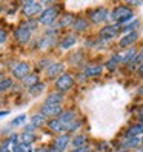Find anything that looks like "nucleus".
<instances>
[{
	"label": "nucleus",
	"instance_id": "obj_11",
	"mask_svg": "<svg viewBox=\"0 0 143 152\" xmlns=\"http://www.w3.org/2000/svg\"><path fill=\"white\" fill-rule=\"evenodd\" d=\"M137 40H139V32L134 31V32H128L126 35H123L119 45H120V48H128V46H132Z\"/></svg>",
	"mask_w": 143,
	"mask_h": 152
},
{
	"label": "nucleus",
	"instance_id": "obj_42",
	"mask_svg": "<svg viewBox=\"0 0 143 152\" xmlns=\"http://www.w3.org/2000/svg\"><path fill=\"white\" fill-rule=\"evenodd\" d=\"M2 80H3V74H2V72H0V82H2Z\"/></svg>",
	"mask_w": 143,
	"mask_h": 152
},
{
	"label": "nucleus",
	"instance_id": "obj_41",
	"mask_svg": "<svg viewBox=\"0 0 143 152\" xmlns=\"http://www.w3.org/2000/svg\"><path fill=\"white\" fill-rule=\"evenodd\" d=\"M35 152H46V149H37Z\"/></svg>",
	"mask_w": 143,
	"mask_h": 152
},
{
	"label": "nucleus",
	"instance_id": "obj_16",
	"mask_svg": "<svg viewBox=\"0 0 143 152\" xmlns=\"http://www.w3.org/2000/svg\"><path fill=\"white\" fill-rule=\"evenodd\" d=\"M63 102V94L62 92H54V94H49L45 100V104H60Z\"/></svg>",
	"mask_w": 143,
	"mask_h": 152
},
{
	"label": "nucleus",
	"instance_id": "obj_45",
	"mask_svg": "<svg viewBox=\"0 0 143 152\" xmlns=\"http://www.w3.org/2000/svg\"><path fill=\"white\" fill-rule=\"evenodd\" d=\"M0 152H3V151H0Z\"/></svg>",
	"mask_w": 143,
	"mask_h": 152
},
{
	"label": "nucleus",
	"instance_id": "obj_22",
	"mask_svg": "<svg viewBox=\"0 0 143 152\" xmlns=\"http://www.w3.org/2000/svg\"><path fill=\"white\" fill-rule=\"evenodd\" d=\"M137 26H139V19H134L132 22H129V23H125L123 26H120L119 29L128 34V32H134V31H136Z\"/></svg>",
	"mask_w": 143,
	"mask_h": 152
},
{
	"label": "nucleus",
	"instance_id": "obj_39",
	"mask_svg": "<svg viewBox=\"0 0 143 152\" xmlns=\"http://www.w3.org/2000/svg\"><path fill=\"white\" fill-rule=\"evenodd\" d=\"M46 152H62V151H59V149H56L54 146H51L49 149H46Z\"/></svg>",
	"mask_w": 143,
	"mask_h": 152
},
{
	"label": "nucleus",
	"instance_id": "obj_36",
	"mask_svg": "<svg viewBox=\"0 0 143 152\" xmlns=\"http://www.w3.org/2000/svg\"><path fill=\"white\" fill-rule=\"evenodd\" d=\"M73 152H91L88 146H83V148H78V149H73Z\"/></svg>",
	"mask_w": 143,
	"mask_h": 152
},
{
	"label": "nucleus",
	"instance_id": "obj_5",
	"mask_svg": "<svg viewBox=\"0 0 143 152\" xmlns=\"http://www.w3.org/2000/svg\"><path fill=\"white\" fill-rule=\"evenodd\" d=\"M74 86V78L69 74H62L57 80H56V88L59 92H65L68 89H71Z\"/></svg>",
	"mask_w": 143,
	"mask_h": 152
},
{
	"label": "nucleus",
	"instance_id": "obj_13",
	"mask_svg": "<svg viewBox=\"0 0 143 152\" xmlns=\"http://www.w3.org/2000/svg\"><path fill=\"white\" fill-rule=\"evenodd\" d=\"M69 143H71L69 134H62V135H59V137L56 138V141H54V148L63 152V151L69 146Z\"/></svg>",
	"mask_w": 143,
	"mask_h": 152
},
{
	"label": "nucleus",
	"instance_id": "obj_9",
	"mask_svg": "<svg viewBox=\"0 0 143 152\" xmlns=\"http://www.w3.org/2000/svg\"><path fill=\"white\" fill-rule=\"evenodd\" d=\"M14 37H15V40L19 42L20 45H25V43H28L29 39H31V31L26 28L25 25H20L19 28H15Z\"/></svg>",
	"mask_w": 143,
	"mask_h": 152
},
{
	"label": "nucleus",
	"instance_id": "obj_3",
	"mask_svg": "<svg viewBox=\"0 0 143 152\" xmlns=\"http://www.w3.org/2000/svg\"><path fill=\"white\" fill-rule=\"evenodd\" d=\"M59 15V8L57 6H51V8H46V10H43L40 17H39V23L45 25V26H51L52 23L56 22Z\"/></svg>",
	"mask_w": 143,
	"mask_h": 152
},
{
	"label": "nucleus",
	"instance_id": "obj_17",
	"mask_svg": "<svg viewBox=\"0 0 143 152\" xmlns=\"http://www.w3.org/2000/svg\"><path fill=\"white\" fill-rule=\"evenodd\" d=\"M102 71H103V66H100V65L86 66V68H85V75H86V77H97V75L102 74Z\"/></svg>",
	"mask_w": 143,
	"mask_h": 152
},
{
	"label": "nucleus",
	"instance_id": "obj_8",
	"mask_svg": "<svg viewBox=\"0 0 143 152\" xmlns=\"http://www.w3.org/2000/svg\"><path fill=\"white\" fill-rule=\"evenodd\" d=\"M119 26L117 25H108V26H103V28L100 29V32H99V37H100V40H111V39H114L115 35L119 34Z\"/></svg>",
	"mask_w": 143,
	"mask_h": 152
},
{
	"label": "nucleus",
	"instance_id": "obj_43",
	"mask_svg": "<svg viewBox=\"0 0 143 152\" xmlns=\"http://www.w3.org/2000/svg\"><path fill=\"white\" fill-rule=\"evenodd\" d=\"M140 141H142V143H143V137H142V140H140Z\"/></svg>",
	"mask_w": 143,
	"mask_h": 152
},
{
	"label": "nucleus",
	"instance_id": "obj_40",
	"mask_svg": "<svg viewBox=\"0 0 143 152\" xmlns=\"http://www.w3.org/2000/svg\"><path fill=\"white\" fill-rule=\"evenodd\" d=\"M8 114H10V112H8V111H2V112H0V118H2V117H6Z\"/></svg>",
	"mask_w": 143,
	"mask_h": 152
},
{
	"label": "nucleus",
	"instance_id": "obj_28",
	"mask_svg": "<svg viewBox=\"0 0 143 152\" xmlns=\"http://www.w3.org/2000/svg\"><path fill=\"white\" fill-rule=\"evenodd\" d=\"M12 152H32V148L31 145H25V143H15L14 148H12Z\"/></svg>",
	"mask_w": 143,
	"mask_h": 152
},
{
	"label": "nucleus",
	"instance_id": "obj_33",
	"mask_svg": "<svg viewBox=\"0 0 143 152\" xmlns=\"http://www.w3.org/2000/svg\"><path fill=\"white\" fill-rule=\"evenodd\" d=\"M52 45V35H45V37L42 39V42H40V46L42 48H48V46H51Z\"/></svg>",
	"mask_w": 143,
	"mask_h": 152
},
{
	"label": "nucleus",
	"instance_id": "obj_26",
	"mask_svg": "<svg viewBox=\"0 0 143 152\" xmlns=\"http://www.w3.org/2000/svg\"><path fill=\"white\" fill-rule=\"evenodd\" d=\"M57 118H60L62 121H66V123L77 120V118H76V112H74V111H66V112H62V114H60V117H57Z\"/></svg>",
	"mask_w": 143,
	"mask_h": 152
},
{
	"label": "nucleus",
	"instance_id": "obj_37",
	"mask_svg": "<svg viewBox=\"0 0 143 152\" xmlns=\"http://www.w3.org/2000/svg\"><path fill=\"white\" fill-rule=\"evenodd\" d=\"M139 118H140V124L143 126V108H142V111L139 112Z\"/></svg>",
	"mask_w": 143,
	"mask_h": 152
},
{
	"label": "nucleus",
	"instance_id": "obj_29",
	"mask_svg": "<svg viewBox=\"0 0 143 152\" xmlns=\"http://www.w3.org/2000/svg\"><path fill=\"white\" fill-rule=\"evenodd\" d=\"M43 89H45V85H43L42 82H39L37 85H34L32 88H29V94H31L32 97H37L39 94L43 92Z\"/></svg>",
	"mask_w": 143,
	"mask_h": 152
},
{
	"label": "nucleus",
	"instance_id": "obj_30",
	"mask_svg": "<svg viewBox=\"0 0 143 152\" xmlns=\"http://www.w3.org/2000/svg\"><path fill=\"white\" fill-rule=\"evenodd\" d=\"M12 80L11 78H3L2 82H0V92H5L8 91V89H11L12 88Z\"/></svg>",
	"mask_w": 143,
	"mask_h": 152
},
{
	"label": "nucleus",
	"instance_id": "obj_44",
	"mask_svg": "<svg viewBox=\"0 0 143 152\" xmlns=\"http://www.w3.org/2000/svg\"><path fill=\"white\" fill-rule=\"evenodd\" d=\"M0 11H2V8H0Z\"/></svg>",
	"mask_w": 143,
	"mask_h": 152
},
{
	"label": "nucleus",
	"instance_id": "obj_24",
	"mask_svg": "<svg viewBox=\"0 0 143 152\" xmlns=\"http://www.w3.org/2000/svg\"><path fill=\"white\" fill-rule=\"evenodd\" d=\"M71 145H73V149L83 148V146H86V137L85 135H77L71 140Z\"/></svg>",
	"mask_w": 143,
	"mask_h": 152
},
{
	"label": "nucleus",
	"instance_id": "obj_10",
	"mask_svg": "<svg viewBox=\"0 0 143 152\" xmlns=\"http://www.w3.org/2000/svg\"><path fill=\"white\" fill-rule=\"evenodd\" d=\"M89 19H91L92 23H103L106 19H108V10L105 8H99V10H94L89 14Z\"/></svg>",
	"mask_w": 143,
	"mask_h": 152
},
{
	"label": "nucleus",
	"instance_id": "obj_20",
	"mask_svg": "<svg viewBox=\"0 0 143 152\" xmlns=\"http://www.w3.org/2000/svg\"><path fill=\"white\" fill-rule=\"evenodd\" d=\"M73 26H74V29L77 31V32H82V31H85V29H88V26H89V23H88V20L86 19H76V22L73 23Z\"/></svg>",
	"mask_w": 143,
	"mask_h": 152
},
{
	"label": "nucleus",
	"instance_id": "obj_27",
	"mask_svg": "<svg viewBox=\"0 0 143 152\" xmlns=\"http://www.w3.org/2000/svg\"><path fill=\"white\" fill-rule=\"evenodd\" d=\"M119 63H120V54H115V56H112L108 61H106V68H108L109 71H112V69L117 68Z\"/></svg>",
	"mask_w": 143,
	"mask_h": 152
},
{
	"label": "nucleus",
	"instance_id": "obj_34",
	"mask_svg": "<svg viewBox=\"0 0 143 152\" xmlns=\"http://www.w3.org/2000/svg\"><path fill=\"white\" fill-rule=\"evenodd\" d=\"M140 143V140L139 138H129V141H126L125 143V148H136L137 145Z\"/></svg>",
	"mask_w": 143,
	"mask_h": 152
},
{
	"label": "nucleus",
	"instance_id": "obj_31",
	"mask_svg": "<svg viewBox=\"0 0 143 152\" xmlns=\"http://www.w3.org/2000/svg\"><path fill=\"white\" fill-rule=\"evenodd\" d=\"M25 121H26V115H25V114H22V115H19V117H15V118L11 121V128L22 126V124H25Z\"/></svg>",
	"mask_w": 143,
	"mask_h": 152
},
{
	"label": "nucleus",
	"instance_id": "obj_25",
	"mask_svg": "<svg viewBox=\"0 0 143 152\" xmlns=\"http://www.w3.org/2000/svg\"><path fill=\"white\" fill-rule=\"evenodd\" d=\"M76 22V17L73 14H65L63 17L60 19V28H63V26H69V25H73Z\"/></svg>",
	"mask_w": 143,
	"mask_h": 152
},
{
	"label": "nucleus",
	"instance_id": "obj_7",
	"mask_svg": "<svg viewBox=\"0 0 143 152\" xmlns=\"http://www.w3.org/2000/svg\"><path fill=\"white\" fill-rule=\"evenodd\" d=\"M42 3L40 2H26L25 5H23V8H22V12H23V15H26V17H32V15H35V14H42Z\"/></svg>",
	"mask_w": 143,
	"mask_h": 152
},
{
	"label": "nucleus",
	"instance_id": "obj_14",
	"mask_svg": "<svg viewBox=\"0 0 143 152\" xmlns=\"http://www.w3.org/2000/svg\"><path fill=\"white\" fill-rule=\"evenodd\" d=\"M136 56H137V49H136V48H129L123 56H120V63H123V65H129L131 61L136 58Z\"/></svg>",
	"mask_w": 143,
	"mask_h": 152
},
{
	"label": "nucleus",
	"instance_id": "obj_21",
	"mask_svg": "<svg viewBox=\"0 0 143 152\" xmlns=\"http://www.w3.org/2000/svg\"><path fill=\"white\" fill-rule=\"evenodd\" d=\"M22 82H23V85H25L26 88H32L34 85L39 83V75H37V74H29V75H26Z\"/></svg>",
	"mask_w": 143,
	"mask_h": 152
},
{
	"label": "nucleus",
	"instance_id": "obj_19",
	"mask_svg": "<svg viewBox=\"0 0 143 152\" xmlns=\"http://www.w3.org/2000/svg\"><path fill=\"white\" fill-rule=\"evenodd\" d=\"M45 123H46V118H45L42 114H34L32 117H31V124H32L35 129H37V128H42Z\"/></svg>",
	"mask_w": 143,
	"mask_h": 152
},
{
	"label": "nucleus",
	"instance_id": "obj_1",
	"mask_svg": "<svg viewBox=\"0 0 143 152\" xmlns=\"http://www.w3.org/2000/svg\"><path fill=\"white\" fill-rule=\"evenodd\" d=\"M80 124H82V123H80L78 120L66 123V121H62L60 118H52L51 121H48V128L51 131L60 134V132H73V131H76V129L80 128Z\"/></svg>",
	"mask_w": 143,
	"mask_h": 152
},
{
	"label": "nucleus",
	"instance_id": "obj_32",
	"mask_svg": "<svg viewBox=\"0 0 143 152\" xmlns=\"http://www.w3.org/2000/svg\"><path fill=\"white\" fill-rule=\"evenodd\" d=\"M142 63H143V49H142V51L139 52V54L136 56V58H134V60L131 61L129 65H131V68H136V66L139 68V66H140Z\"/></svg>",
	"mask_w": 143,
	"mask_h": 152
},
{
	"label": "nucleus",
	"instance_id": "obj_2",
	"mask_svg": "<svg viewBox=\"0 0 143 152\" xmlns=\"http://www.w3.org/2000/svg\"><path fill=\"white\" fill-rule=\"evenodd\" d=\"M111 19L114 22H117V26H123L125 23H128L132 19V11L129 10L128 6H117L111 14Z\"/></svg>",
	"mask_w": 143,
	"mask_h": 152
},
{
	"label": "nucleus",
	"instance_id": "obj_18",
	"mask_svg": "<svg viewBox=\"0 0 143 152\" xmlns=\"http://www.w3.org/2000/svg\"><path fill=\"white\" fill-rule=\"evenodd\" d=\"M139 134H143V126L139 123V124H134L131 126L128 131H126V138H137Z\"/></svg>",
	"mask_w": 143,
	"mask_h": 152
},
{
	"label": "nucleus",
	"instance_id": "obj_23",
	"mask_svg": "<svg viewBox=\"0 0 143 152\" xmlns=\"http://www.w3.org/2000/svg\"><path fill=\"white\" fill-rule=\"evenodd\" d=\"M19 140H20V143H25V145H31V143H34L35 141V135L32 132H23V134H20L19 135Z\"/></svg>",
	"mask_w": 143,
	"mask_h": 152
},
{
	"label": "nucleus",
	"instance_id": "obj_15",
	"mask_svg": "<svg viewBox=\"0 0 143 152\" xmlns=\"http://www.w3.org/2000/svg\"><path fill=\"white\" fill-rule=\"evenodd\" d=\"M76 42H77V35L69 34V35H66V37L60 42V48L62 49H69V48H73L76 45Z\"/></svg>",
	"mask_w": 143,
	"mask_h": 152
},
{
	"label": "nucleus",
	"instance_id": "obj_38",
	"mask_svg": "<svg viewBox=\"0 0 143 152\" xmlns=\"http://www.w3.org/2000/svg\"><path fill=\"white\" fill-rule=\"evenodd\" d=\"M137 72H139V75H142V77H143V63L137 68Z\"/></svg>",
	"mask_w": 143,
	"mask_h": 152
},
{
	"label": "nucleus",
	"instance_id": "obj_4",
	"mask_svg": "<svg viewBox=\"0 0 143 152\" xmlns=\"http://www.w3.org/2000/svg\"><path fill=\"white\" fill-rule=\"evenodd\" d=\"M11 72H12L14 78H17V80H23L26 75H29V74H31V68H29V65L26 63V61H19L17 65L12 66Z\"/></svg>",
	"mask_w": 143,
	"mask_h": 152
},
{
	"label": "nucleus",
	"instance_id": "obj_12",
	"mask_svg": "<svg viewBox=\"0 0 143 152\" xmlns=\"http://www.w3.org/2000/svg\"><path fill=\"white\" fill-rule=\"evenodd\" d=\"M65 71V65L63 63H52L46 68V77L48 78H54V77H60L62 72Z\"/></svg>",
	"mask_w": 143,
	"mask_h": 152
},
{
	"label": "nucleus",
	"instance_id": "obj_6",
	"mask_svg": "<svg viewBox=\"0 0 143 152\" xmlns=\"http://www.w3.org/2000/svg\"><path fill=\"white\" fill-rule=\"evenodd\" d=\"M62 112H63V109H62L60 104H43L42 106V111H40V114L43 115L45 118H46V117L57 118V117H60Z\"/></svg>",
	"mask_w": 143,
	"mask_h": 152
},
{
	"label": "nucleus",
	"instance_id": "obj_35",
	"mask_svg": "<svg viewBox=\"0 0 143 152\" xmlns=\"http://www.w3.org/2000/svg\"><path fill=\"white\" fill-rule=\"evenodd\" d=\"M6 39H8V34H6V31H5V29H0V45L5 43V42H6Z\"/></svg>",
	"mask_w": 143,
	"mask_h": 152
}]
</instances>
